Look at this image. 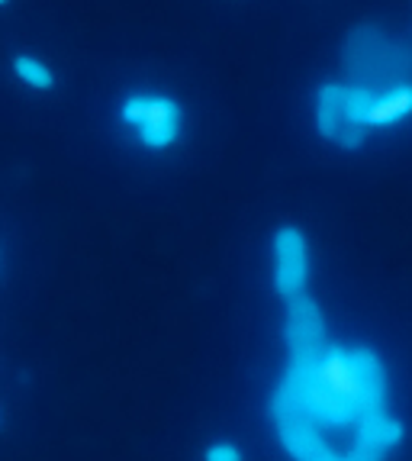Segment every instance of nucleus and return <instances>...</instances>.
<instances>
[{
  "label": "nucleus",
  "instance_id": "nucleus-1",
  "mask_svg": "<svg viewBox=\"0 0 412 461\" xmlns=\"http://www.w3.org/2000/svg\"><path fill=\"white\" fill-rule=\"evenodd\" d=\"M281 365L264 420L287 461H390L406 446L387 355L358 336H332L313 291L281 303Z\"/></svg>",
  "mask_w": 412,
  "mask_h": 461
},
{
  "label": "nucleus",
  "instance_id": "nucleus-2",
  "mask_svg": "<svg viewBox=\"0 0 412 461\" xmlns=\"http://www.w3.org/2000/svg\"><path fill=\"white\" fill-rule=\"evenodd\" d=\"M406 110H412V87L371 85L361 77H322L309 97L316 136L338 152L364 149Z\"/></svg>",
  "mask_w": 412,
  "mask_h": 461
},
{
  "label": "nucleus",
  "instance_id": "nucleus-3",
  "mask_svg": "<svg viewBox=\"0 0 412 461\" xmlns=\"http://www.w3.org/2000/svg\"><path fill=\"white\" fill-rule=\"evenodd\" d=\"M113 123L132 149L146 155H168L187 136L191 113L175 91L158 85H136L116 97Z\"/></svg>",
  "mask_w": 412,
  "mask_h": 461
},
{
  "label": "nucleus",
  "instance_id": "nucleus-4",
  "mask_svg": "<svg viewBox=\"0 0 412 461\" xmlns=\"http://www.w3.org/2000/svg\"><path fill=\"white\" fill-rule=\"evenodd\" d=\"M342 62L348 77L371 85L412 87V49L393 39L381 23H358L345 32Z\"/></svg>",
  "mask_w": 412,
  "mask_h": 461
},
{
  "label": "nucleus",
  "instance_id": "nucleus-5",
  "mask_svg": "<svg viewBox=\"0 0 412 461\" xmlns=\"http://www.w3.org/2000/svg\"><path fill=\"white\" fill-rule=\"evenodd\" d=\"M316 255L309 232L293 220H283L267 236V285L277 303L313 291Z\"/></svg>",
  "mask_w": 412,
  "mask_h": 461
},
{
  "label": "nucleus",
  "instance_id": "nucleus-6",
  "mask_svg": "<svg viewBox=\"0 0 412 461\" xmlns=\"http://www.w3.org/2000/svg\"><path fill=\"white\" fill-rule=\"evenodd\" d=\"M7 68L16 85H23L26 91H32V94H52L55 87H58V71H55L46 59H39V55H32V52H13Z\"/></svg>",
  "mask_w": 412,
  "mask_h": 461
},
{
  "label": "nucleus",
  "instance_id": "nucleus-7",
  "mask_svg": "<svg viewBox=\"0 0 412 461\" xmlns=\"http://www.w3.org/2000/svg\"><path fill=\"white\" fill-rule=\"evenodd\" d=\"M200 461H248V452L232 438H210L200 448Z\"/></svg>",
  "mask_w": 412,
  "mask_h": 461
},
{
  "label": "nucleus",
  "instance_id": "nucleus-8",
  "mask_svg": "<svg viewBox=\"0 0 412 461\" xmlns=\"http://www.w3.org/2000/svg\"><path fill=\"white\" fill-rule=\"evenodd\" d=\"M10 4H13V0H0V10H7Z\"/></svg>",
  "mask_w": 412,
  "mask_h": 461
},
{
  "label": "nucleus",
  "instance_id": "nucleus-9",
  "mask_svg": "<svg viewBox=\"0 0 412 461\" xmlns=\"http://www.w3.org/2000/svg\"><path fill=\"white\" fill-rule=\"evenodd\" d=\"M0 277H4V255H0Z\"/></svg>",
  "mask_w": 412,
  "mask_h": 461
},
{
  "label": "nucleus",
  "instance_id": "nucleus-10",
  "mask_svg": "<svg viewBox=\"0 0 412 461\" xmlns=\"http://www.w3.org/2000/svg\"><path fill=\"white\" fill-rule=\"evenodd\" d=\"M0 429H4V413H0Z\"/></svg>",
  "mask_w": 412,
  "mask_h": 461
}]
</instances>
